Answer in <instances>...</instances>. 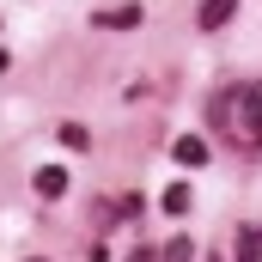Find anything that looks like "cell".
<instances>
[{
    "instance_id": "6da1fadb",
    "label": "cell",
    "mask_w": 262,
    "mask_h": 262,
    "mask_svg": "<svg viewBox=\"0 0 262 262\" xmlns=\"http://www.w3.org/2000/svg\"><path fill=\"white\" fill-rule=\"evenodd\" d=\"M244 140H250V146H262V85H250V92H244Z\"/></svg>"
},
{
    "instance_id": "7a4b0ae2",
    "label": "cell",
    "mask_w": 262,
    "mask_h": 262,
    "mask_svg": "<svg viewBox=\"0 0 262 262\" xmlns=\"http://www.w3.org/2000/svg\"><path fill=\"white\" fill-rule=\"evenodd\" d=\"M67 183H73V177H67L61 165H43V171H37V195H43V201H61Z\"/></svg>"
},
{
    "instance_id": "3957f363",
    "label": "cell",
    "mask_w": 262,
    "mask_h": 262,
    "mask_svg": "<svg viewBox=\"0 0 262 262\" xmlns=\"http://www.w3.org/2000/svg\"><path fill=\"white\" fill-rule=\"evenodd\" d=\"M171 159H177V165H189V171H195V165H207V140H201V134H183V140H177V146H171Z\"/></svg>"
},
{
    "instance_id": "277c9868",
    "label": "cell",
    "mask_w": 262,
    "mask_h": 262,
    "mask_svg": "<svg viewBox=\"0 0 262 262\" xmlns=\"http://www.w3.org/2000/svg\"><path fill=\"white\" fill-rule=\"evenodd\" d=\"M226 18H232V0H201V6H195V25H201V31H213V25H226Z\"/></svg>"
},
{
    "instance_id": "5b68a950",
    "label": "cell",
    "mask_w": 262,
    "mask_h": 262,
    "mask_svg": "<svg viewBox=\"0 0 262 262\" xmlns=\"http://www.w3.org/2000/svg\"><path fill=\"white\" fill-rule=\"evenodd\" d=\"M98 25H104V31H134V25H140V6H116V12H98Z\"/></svg>"
},
{
    "instance_id": "8992f818",
    "label": "cell",
    "mask_w": 262,
    "mask_h": 262,
    "mask_svg": "<svg viewBox=\"0 0 262 262\" xmlns=\"http://www.w3.org/2000/svg\"><path fill=\"white\" fill-rule=\"evenodd\" d=\"M238 262H262V226H244L238 232Z\"/></svg>"
},
{
    "instance_id": "52a82bcc",
    "label": "cell",
    "mask_w": 262,
    "mask_h": 262,
    "mask_svg": "<svg viewBox=\"0 0 262 262\" xmlns=\"http://www.w3.org/2000/svg\"><path fill=\"white\" fill-rule=\"evenodd\" d=\"M55 140H61V146H73V152H85V146H92V134L79 128V122H61V128H55Z\"/></svg>"
},
{
    "instance_id": "ba28073f",
    "label": "cell",
    "mask_w": 262,
    "mask_h": 262,
    "mask_svg": "<svg viewBox=\"0 0 262 262\" xmlns=\"http://www.w3.org/2000/svg\"><path fill=\"white\" fill-rule=\"evenodd\" d=\"M232 104H238L232 92H220V98H207V122H226V116H232Z\"/></svg>"
},
{
    "instance_id": "9c48e42d",
    "label": "cell",
    "mask_w": 262,
    "mask_h": 262,
    "mask_svg": "<svg viewBox=\"0 0 262 262\" xmlns=\"http://www.w3.org/2000/svg\"><path fill=\"white\" fill-rule=\"evenodd\" d=\"M165 213H189V189H183V183L165 189Z\"/></svg>"
},
{
    "instance_id": "30bf717a",
    "label": "cell",
    "mask_w": 262,
    "mask_h": 262,
    "mask_svg": "<svg viewBox=\"0 0 262 262\" xmlns=\"http://www.w3.org/2000/svg\"><path fill=\"white\" fill-rule=\"evenodd\" d=\"M189 256H195V250H189V238H171V244H165V256H159V262H189Z\"/></svg>"
},
{
    "instance_id": "8fae6325",
    "label": "cell",
    "mask_w": 262,
    "mask_h": 262,
    "mask_svg": "<svg viewBox=\"0 0 262 262\" xmlns=\"http://www.w3.org/2000/svg\"><path fill=\"white\" fill-rule=\"evenodd\" d=\"M128 262H159V250H134V256Z\"/></svg>"
},
{
    "instance_id": "7c38bea8",
    "label": "cell",
    "mask_w": 262,
    "mask_h": 262,
    "mask_svg": "<svg viewBox=\"0 0 262 262\" xmlns=\"http://www.w3.org/2000/svg\"><path fill=\"white\" fill-rule=\"evenodd\" d=\"M0 73H6V49H0Z\"/></svg>"
},
{
    "instance_id": "4fadbf2b",
    "label": "cell",
    "mask_w": 262,
    "mask_h": 262,
    "mask_svg": "<svg viewBox=\"0 0 262 262\" xmlns=\"http://www.w3.org/2000/svg\"><path fill=\"white\" fill-rule=\"evenodd\" d=\"M31 262H43V256H31Z\"/></svg>"
}]
</instances>
